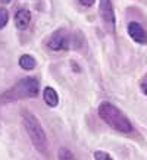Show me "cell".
<instances>
[{"mask_svg": "<svg viewBox=\"0 0 147 160\" xmlns=\"http://www.w3.org/2000/svg\"><path fill=\"white\" fill-rule=\"evenodd\" d=\"M58 159L59 160H77V159H75V156H74L72 153L68 150V148H65V147H62V148L59 150Z\"/></svg>", "mask_w": 147, "mask_h": 160, "instance_id": "cell-10", "label": "cell"}, {"mask_svg": "<svg viewBox=\"0 0 147 160\" xmlns=\"http://www.w3.org/2000/svg\"><path fill=\"white\" fill-rule=\"evenodd\" d=\"M94 160H113V159L104 151H96L94 153Z\"/></svg>", "mask_w": 147, "mask_h": 160, "instance_id": "cell-12", "label": "cell"}, {"mask_svg": "<svg viewBox=\"0 0 147 160\" xmlns=\"http://www.w3.org/2000/svg\"><path fill=\"white\" fill-rule=\"evenodd\" d=\"M37 94H38V81L35 78H25V79L18 81L9 90H6L0 96V103L8 104V103L18 102V100L37 97Z\"/></svg>", "mask_w": 147, "mask_h": 160, "instance_id": "cell-1", "label": "cell"}, {"mask_svg": "<svg viewBox=\"0 0 147 160\" xmlns=\"http://www.w3.org/2000/svg\"><path fill=\"white\" fill-rule=\"evenodd\" d=\"M100 15H102L104 24L109 25L110 29H115V12H113V5L112 0H100Z\"/></svg>", "mask_w": 147, "mask_h": 160, "instance_id": "cell-5", "label": "cell"}, {"mask_svg": "<svg viewBox=\"0 0 147 160\" xmlns=\"http://www.w3.org/2000/svg\"><path fill=\"white\" fill-rule=\"evenodd\" d=\"M141 90H143V92L147 96V81H144V82L141 84Z\"/></svg>", "mask_w": 147, "mask_h": 160, "instance_id": "cell-14", "label": "cell"}, {"mask_svg": "<svg viewBox=\"0 0 147 160\" xmlns=\"http://www.w3.org/2000/svg\"><path fill=\"white\" fill-rule=\"evenodd\" d=\"M35 65H37V62H35V59L33 58L31 54H22V56L19 58V66L22 69H25V71L34 69Z\"/></svg>", "mask_w": 147, "mask_h": 160, "instance_id": "cell-9", "label": "cell"}, {"mask_svg": "<svg viewBox=\"0 0 147 160\" xmlns=\"http://www.w3.org/2000/svg\"><path fill=\"white\" fill-rule=\"evenodd\" d=\"M99 116L106 122L110 128H113L115 131L119 132H131L132 125L129 119L125 116V113L121 112L115 104L109 102H103L99 106Z\"/></svg>", "mask_w": 147, "mask_h": 160, "instance_id": "cell-2", "label": "cell"}, {"mask_svg": "<svg viewBox=\"0 0 147 160\" xmlns=\"http://www.w3.org/2000/svg\"><path fill=\"white\" fill-rule=\"evenodd\" d=\"M128 34L135 43L147 44V32L138 22H129L128 24Z\"/></svg>", "mask_w": 147, "mask_h": 160, "instance_id": "cell-6", "label": "cell"}, {"mask_svg": "<svg viewBox=\"0 0 147 160\" xmlns=\"http://www.w3.org/2000/svg\"><path fill=\"white\" fill-rule=\"evenodd\" d=\"M31 22V13L28 9H18L15 15V24L19 29H27Z\"/></svg>", "mask_w": 147, "mask_h": 160, "instance_id": "cell-7", "label": "cell"}, {"mask_svg": "<svg viewBox=\"0 0 147 160\" xmlns=\"http://www.w3.org/2000/svg\"><path fill=\"white\" fill-rule=\"evenodd\" d=\"M47 47L54 52H62V50H68L71 47V34L65 29H58L50 35L47 40Z\"/></svg>", "mask_w": 147, "mask_h": 160, "instance_id": "cell-4", "label": "cell"}, {"mask_svg": "<svg viewBox=\"0 0 147 160\" xmlns=\"http://www.w3.org/2000/svg\"><path fill=\"white\" fill-rule=\"evenodd\" d=\"M8 21H9V13H8V10H6L5 8H0V29L8 24Z\"/></svg>", "mask_w": 147, "mask_h": 160, "instance_id": "cell-11", "label": "cell"}, {"mask_svg": "<svg viewBox=\"0 0 147 160\" xmlns=\"http://www.w3.org/2000/svg\"><path fill=\"white\" fill-rule=\"evenodd\" d=\"M22 123H24L25 129L28 132L29 140L33 142V146L40 153H46L47 147H49V141H47V135H46V132H44L40 121L31 112L25 110V112H22Z\"/></svg>", "mask_w": 147, "mask_h": 160, "instance_id": "cell-3", "label": "cell"}, {"mask_svg": "<svg viewBox=\"0 0 147 160\" xmlns=\"http://www.w3.org/2000/svg\"><path fill=\"white\" fill-rule=\"evenodd\" d=\"M94 2H96V0H79V3H81L83 6H85V8H90V6H93Z\"/></svg>", "mask_w": 147, "mask_h": 160, "instance_id": "cell-13", "label": "cell"}, {"mask_svg": "<svg viewBox=\"0 0 147 160\" xmlns=\"http://www.w3.org/2000/svg\"><path fill=\"white\" fill-rule=\"evenodd\" d=\"M3 2H6V3H8V2H10V0H3Z\"/></svg>", "mask_w": 147, "mask_h": 160, "instance_id": "cell-15", "label": "cell"}, {"mask_svg": "<svg viewBox=\"0 0 147 160\" xmlns=\"http://www.w3.org/2000/svg\"><path fill=\"white\" fill-rule=\"evenodd\" d=\"M43 98H44V102L47 103V106H50V107L58 106V103H59V96H58V92H56V90H54V88H52V87L44 88Z\"/></svg>", "mask_w": 147, "mask_h": 160, "instance_id": "cell-8", "label": "cell"}]
</instances>
